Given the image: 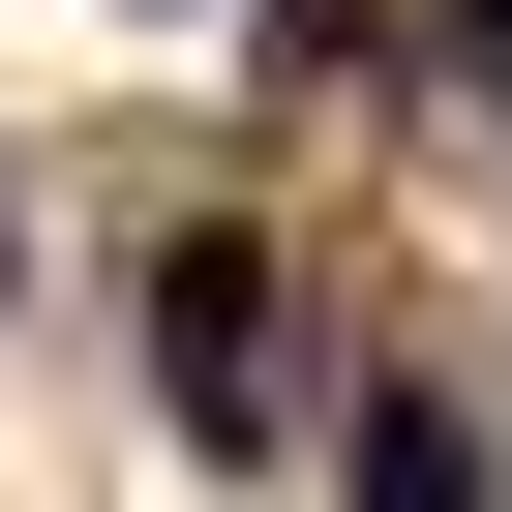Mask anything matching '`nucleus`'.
Masks as SVG:
<instances>
[{"mask_svg":"<svg viewBox=\"0 0 512 512\" xmlns=\"http://www.w3.org/2000/svg\"><path fill=\"white\" fill-rule=\"evenodd\" d=\"M362 512H482V452H452L422 392H362Z\"/></svg>","mask_w":512,"mask_h":512,"instance_id":"obj_2","label":"nucleus"},{"mask_svg":"<svg viewBox=\"0 0 512 512\" xmlns=\"http://www.w3.org/2000/svg\"><path fill=\"white\" fill-rule=\"evenodd\" d=\"M452 31H482V61H512V0H452Z\"/></svg>","mask_w":512,"mask_h":512,"instance_id":"obj_3","label":"nucleus"},{"mask_svg":"<svg viewBox=\"0 0 512 512\" xmlns=\"http://www.w3.org/2000/svg\"><path fill=\"white\" fill-rule=\"evenodd\" d=\"M151 362H181V422H211V452L272 422V241H181V272H151Z\"/></svg>","mask_w":512,"mask_h":512,"instance_id":"obj_1","label":"nucleus"}]
</instances>
